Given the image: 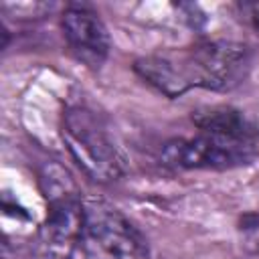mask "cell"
Wrapping results in <instances>:
<instances>
[{"label": "cell", "instance_id": "ba28073f", "mask_svg": "<svg viewBox=\"0 0 259 259\" xmlns=\"http://www.w3.org/2000/svg\"><path fill=\"white\" fill-rule=\"evenodd\" d=\"M239 10H241V14H243L255 28H259V2H245V4H239Z\"/></svg>", "mask_w": 259, "mask_h": 259}, {"label": "cell", "instance_id": "3957f363", "mask_svg": "<svg viewBox=\"0 0 259 259\" xmlns=\"http://www.w3.org/2000/svg\"><path fill=\"white\" fill-rule=\"evenodd\" d=\"M255 156V140L214 132L180 138L164 144L160 160L180 170H229L249 164Z\"/></svg>", "mask_w": 259, "mask_h": 259}, {"label": "cell", "instance_id": "7a4b0ae2", "mask_svg": "<svg viewBox=\"0 0 259 259\" xmlns=\"http://www.w3.org/2000/svg\"><path fill=\"white\" fill-rule=\"evenodd\" d=\"M61 136L77 166L97 182H113L123 174V160L103 121L87 107H69Z\"/></svg>", "mask_w": 259, "mask_h": 259}, {"label": "cell", "instance_id": "8992f818", "mask_svg": "<svg viewBox=\"0 0 259 259\" xmlns=\"http://www.w3.org/2000/svg\"><path fill=\"white\" fill-rule=\"evenodd\" d=\"M192 119L200 127V132H214V134L247 138V140H255V136L259 134L257 125L251 119H247L241 111H235L229 107L198 111Z\"/></svg>", "mask_w": 259, "mask_h": 259}, {"label": "cell", "instance_id": "6da1fadb", "mask_svg": "<svg viewBox=\"0 0 259 259\" xmlns=\"http://www.w3.org/2000/svg\"><path fill=\"white\" fill-rule=\"evenodd\" d=\"M247 47L231 40L200 42L178 55H150L136 61V73L166 97H178L192 87L229 91L249 71Z\"/></svg>", "mask_w": 259, "mask_h": 259}, {"label": "cell", "instance_id": "5b68a950", "mask_svg": "<svg viewBox=\"0 0 259 259\" xmlns=\"http://www.w3.org/2000/svg\"><path fill=\"white\" fill-rule=\"evenodd\" d=\"M63 34L73 55L87 67H101L109 55V32L99 14L85 4H71L63 12Z\"/></svg>", "mask_w": 259, "mask_h": 259}, {"label": "cell", "instance_id": "277c9868", "mask_svg": "<svg viewBox=\"0 0 259 259\" xmlns=\"http://www.w3.org/2000/svg\"><path fill=\"white\" fill-rule=\"evenodd\" d=\"M81 253L87 259H148V243L117 208L85 202Z\"/></svg>", "mask_w": 259, "mask_h": 259}, {"label": "cell", "instance_id": "52a82bcc", "mask_svg": "<svg viewBox=\"0 0 259 259\" xmlns=\"http://www.w3.org/2000/svg\"><path fill=\"white\" fill-rule=\"evenodd\" d=\"M241 229L249 243H255V247L259 249V214H247L241 223Z\"/></svg>", "mask_w": 259, "mask_h": 259}]
</instances>
